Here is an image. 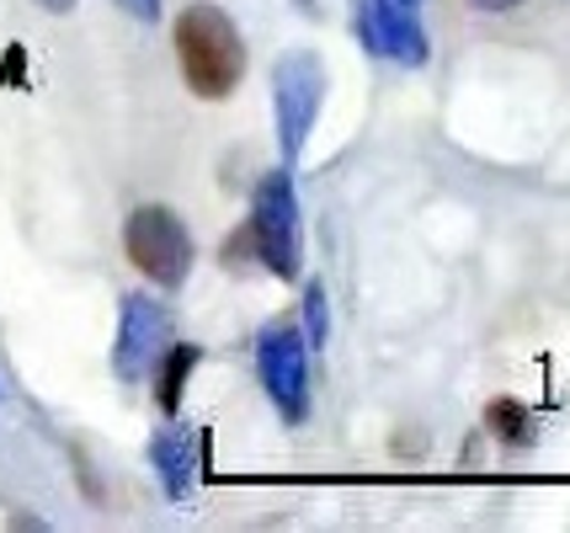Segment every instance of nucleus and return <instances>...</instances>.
<instances>
[{"label": "nucleus", "mask_w": 570, "mask_h": 533, "mask_svg": "<svg viewBox=\"0 0 570 533\" xmlns=\"http://www.w3.org/2000/svg\"><path fill=\"white\" fill-rule=\"evenodd\" d=\"M256 374H262V389L277 406V416L288 427H304V416H309V342L294 320H273V326L256 330Z\"/></svg>", "instance_id": "obj_5"}, {"label": "nucleus", "mask_w": 570, "mask_h": 533, "mask_svg": "<svg viewBox=\"0 0 570 533\" xmlns=\"http://www.w3.org/2000/svg\"><path fill=\"white\" fill-rule=\"evenodd\" d=\"M198 363H203V347H193V342H166V353L155 357L149 379H155V406L166 416L181 411V395H187V379L198 374Z\"/></svg>", "instance_id": "obj_9"}, {"label": "nucleus", "mask_w": 570, "mask_h": 533, "mask_svg": "<svg viewBox=\"0 0 570 533\" xmlns=\"http://www.w3.org/2000/svg\"><path fill=\"white\" fill-rule=\"evenodd\" d=\"M118 11H128L134 22H160V0H112Z\"/></svg>", "instance_id": "obj_12"}, {"label": "nucleus", "mask_w": 570, "mask_h": 533, "mask_svg": "<svg viewBox=\"0 0 570 533\" xmlns=\"http://www.w3.org/2000/svg\"><path fill=\"white\" fill-rule=\"evenodd\" d=\"M124 251H128V261H134L155 288H166V294L193 278V261H198V246H193V235L181 225V214L166 204H139L128 214Z\"/></svg>", "instance_id": "obj_4"}, {"label": "nucleus", "mask_w": 570, "mask_h": 533, "mask_svg": "<svg viewBox=\"0 0 570 533\" xmlns=\"http://www.w3.org/2000/svg\"><path fill=\"white\" fill-rule=\"evenodd\" d=\"M298 320H304V342H309V353L325 347V336H331V305H325V283L309 278L304 283V309H298Z\"/></svg>", "instance_id": "obj_11"}, {"label": "nucleus", "mask_w": 570, "mask_h": 533, "mask_svg": "<svg viewBox=\"0 0 570 533\" xmlns=\"http://www.w3.org/2000/svg\"><path fill=\"white\" fill-rule=\"evenodd\" d=\"M43 11H53V17H65V11H75V0H38Z\"/></svg>", "instance_id": "obj_13"}, {"label": "nucleus", "mask_w": 570, "mask_h": 533, "mask_svg": "<svg viewBox=\"0 0 570 533\" xmlns=\"http://www.w3.org/2000/svg\"><path fill=\"white\" fill-rule=\"evenodd\" d=\"M485 432L507 443V448H528L533 443V411L512 401V395H497L491 406H485Z\"/></svg>", "instance_id": "obj_10"}, {"label": "nucleus", "mask_w": 570, "mask_h": 533, "mask_svg": "<svg viewBox=\"0 0 570 533\" xmlns=\"http://www.w3.org/2000/svg\"><path fill=\"white\" fill-rule=\"evenodd\" d=\"M149 464H155L160 491H166L171 502L193 496V485H198V432H187L181 422H176V427H160L149 437Z\"/></svg>", "instance_id": "obj_8"}, {"label": "nucleus", "mask_w": 570, "mask_h": 533, "mask_svg": "<svg viewBox=\"0 0 570 533\" xmlns=\"http://www.w3.org/2000/svg\"><path fill=\"white\" fill-rule=\"evenodd\" d=\"M246 240L256 261L273 273V278L294 283L304 267V229H298V193H294V166H277L256 181L250 193V225Z\"/></svg>", "instance_id": "obj_2"}, {"label": "nucleus", "mask_w": 570, "mask_h": 533, "mask_svg": "<svg viewBox=\"0 0 570 533\" xmlns=\"http://www.w3.org/2000/svg\"><path fill=\"white\" fill-rule=\"evenodd\" d=\"M357 32H363L368 53L390 59V65H405V70L426 65V27L416 17V0H363Z\"/></svg>", "instance_id": "obj_7"}, {"label": "nucleus", "mask_w": 570, "mask_h": 533, "mask_svg": "<svg viewBox=\"0 0 570 533\" xmlns=\"http://www.w3.org/2000/svg\"><path fill=\"white\" fill-rule=\"evenodd\" d=\"M474 6H491V11H507V6H518V0H474Z\"/></svg>", "instance_id": "obj_14"}, {"label": "nucleus", "mask_w": 570, "mask_h": 533, "mask_svg": "<svg viewBox=\"0 0 570 533\" xmlns=\"http://www.w3.org/2000/svg\"><path fill=\"white\" fill-rule=\"evenodd\" d=\"M171 342V315L155 294H124L118 299V336H112V374L124 384L145 379L155 357Z\"/></svg>", "instance_id": "obj_6"}, {"label": "nucleus", "mask_w": 570, "mask_h": 533, "mask_svg": "<svg viewBox=\"0 0 570 533\" xmlns=\"http://www.w3.org/2000/svg\"><path fill=\"white\" fill-rule=\"evenodd\" d=\"M171 43H176V65H181V80L187 91L203 97V102H224L240 76H246V38L235 17L214 6V0H193L181 6V17L171 27Z\"/></svg>", "instance_id": "obj_1"}, {"label": "nucleus", "mask_w": 570, "mask_h": 533, "mask_svg": "<svg viewBox=\"0 0 570 533\" xmlns=\"http://www.w3.org/2000/svg\"><path fill=\"white\" fill-rule=\"evenodd\" d=\"M325 107V65L321 53L288 49L273 65V118H277V150L283 166H298L309 150V134Z\"/></svg>", "instance_id": "obj_3"}]
</instances>
